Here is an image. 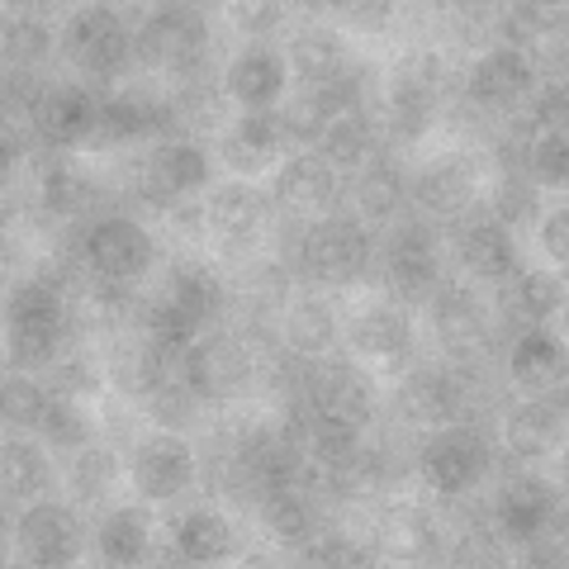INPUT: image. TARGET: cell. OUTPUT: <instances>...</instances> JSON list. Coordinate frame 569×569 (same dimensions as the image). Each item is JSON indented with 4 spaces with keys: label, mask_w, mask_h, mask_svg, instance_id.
Listing matches in <instances>:
<instances>
[{
    "label": "cell",
    "mask_w": 569,
    "mask_h": 569,
    "mask_svg": "<svg viewBox=\"0 0 569 569\" xmlns=\"http://www.w3.org/2000/svg\"><path fill=\"white\" fill-rule=\"evenodd\" d=\"M133 58L142 67H167L171 77L209 67V20L194 6L152 10L133 33Z\"/></svg>",
    "instance_id": "3"
},
{
    "label": "cell",
    "mask_w": 569,
    "mask_h": 569,
    "mask_svg": "<svg viewBox=\"0 0 569 569\" xmlns=\"http://www.w3.org/2000/svg\"><path fill=\"white\" fill-rule=\"evenodd\" d=\"M276 200L290 213H299V219L323 213L337 200V171L313 152L290 157V162L280 167V176H276Z\"/></svg>",
    "instance_id": "25"
},
{
    "label": "cell",
    "mask_w": 569,
    "mask_h": 569,
    "mask_svg": "<svg viewBox=\"0 0 569 569\" xmlns=\"http://www.w3.org/2000/svg\"><path fill=\"white\" fill-rule=\"evenodd\" d=\"M138 138H142V123H138L133 100L129 96H104L100 110H96V123H91L86 148L110 152V148H123V142H138Z\"/></svg>",
    "instance_id": "45"
},
{
    "label": "cell",
    "mask_w": 569,
    "mask_h": 569,
    "mask_svg": "<svg viewBox=\"0 0 569 569\" xmlns=\"http://www.w3.org/2000/svg\"><path fill=\"white\" fill-rule=\"evenodd\" d=\"M152 238L148 228L123 219V213H114V219H91V233H86V266L100 276H114V280H138L142 271L152 266Z\"/></svg>",
    "instance_id": "13"
},
{
    "label": "cell",
    "mask_w": 569,
    "mask_h": 569,
    "mask_svg": "<svg viewBox=\"0 0 569 569\" xmlns=\"http://www.w3.org/2000/svg\"><path fill=\"white\" fill-rule=\"evenodd\" d=\"M100 556L104 565H142L148 560V522H142V512L133 508H119L110 512V518L100 522Z\"/></svg>",
    "instance_id": "43"
},
{
    "label": "cell",
    "mask_w": 569,
    "mask_h": 569,
    "mask_svg": "<svg viewBox=\"0 0 569 569\" xmlns=\"http://www.w3.org/2000/svg\"><path fill=\"white\" fill-rule=\"evenodd\" d=\"M176 370H181V361L167 356L157 342H148V337H129V342H119L110 351V380L123 399H148L157 385L176 376Z\"/></svg>",
    "instance_id": "24"
},
{
    "label": "cell",
    "mask_w": 569,
    "mask_h": 569,
    "mask_svg": "<svg viewBox=\"0 0 569 569\" xmlns=\"http://www.w3.org/2000/svg\"><path fill=\"white\" fill-rule=\"evenodd\" d=\"M284 342H290V351L299 356H323L332 347V337H337V318L332 309L323 305V299H299V305L284 313Z\"/></svg>",
    "instance_id": "42"
},
{
    "label": "cell",
    "mask_w": 569,
    "mask_h": 569,
    "mask_svg": "<svg viewBox=\"0 0 569 569\" xmlns=\"http://www.w3.org/2000/svg\"><path fill=\"white\" fill-rule=\"evenodd\" d=\"M0 48H6L10 67H39L52 52V33L39 20H10L6 33H0Z\"/></svg>",
    "instance_id": "54"
},
{
    "label": "cell",
    "mask_w": 569,
    "mask_h": 569,
    "mask_svg": "<svg viewBox=\"0 0 569 569\" xmlns=\"http://www.w3.org/2000/svg\"><path fill=\"white\" fill-rule=\"evenodd\" d=\"M43 96H48V81L39 77L33 67H10L6 71V119H14V114H39V104H43Z\"/></svg>",
    "instance_id": "58"
},
{
    "label": "cell",
    "mask_w": 569,
    "mask_h": 569,
    "mask_svg": "<svg viewBox=\"0 0 569 569\" xmlns=\"http://www.w3.org/2000/svg\"><path fill=\"white\" fill-rule=\"evenodd\" d=\"M162 295H171L176 305H186L200 323H213L223 313V299H228V284L209 271V261L200 257H176L167 266V280H162Z\"/></svg>",
    "instance_id": "31"
},
{
    "label": "cell",
    "mask_w": 569,
    "mask_h": 569,
    "mask_svg": "<svg viewBox=\"0 0 569 569\" xmlns=\"http://www.w3.org/2000/svg\"><path fill=\"white\" fill-rule=\"evenodd\" d=\"M81 550V527L77 512H67L62 503H39L20 518V560L39 569L71 565Z\"/></svg>",
    "instance_id": "17"
},
{
    "label": "cell",
    "mask_w": 569,
    "mask_h": 569,
    "mask_svg": "<svg viewBox=\"0 0 569 569\" xmlns=\"http://www.w3.org/2000/svg\"><path fill=\"white\" fill-rule=\"evenodd\" d=\"M489 470H493L489 437L470 422L437 427V437L418 451V475L427 479V489L441 498H466L470 489L485 485Z\"/></svg>",
    "instance_id": "2"
},
{
    "label": "cell",
    "mask_w": 569,
    "mask_h": 569,
    "mask_svg": "<svg viewBox=\"0 0 569 569\" xmlns=\"http://www.w3.org/2000/svg\"><path fill=\"white\" fill-rule=\"evenodd\" d=\"M493 14H498L493 33L503 39L498 48H518V52H527V43L546 39L550 29H560V10L550 14L546 6H503V10H493Z\"/></svg>",
    "instance_id": "46"
},
{
    "label": "cell",
    "mask_w": 569,
    "mask_h": 569,
    "mask_svg": "<svg viewBox=\"0 0 569 569\" xmlns=\"http://www.w3.org/2000/svg\"><path fill=\"white\" fill-rule=\"evenodd\" d=\"M43 389L58 399H91L100 389V370L86 361V356H58V361L43 370Z\"/></svg>",
    "instance_id": "51"
},
{
    "label": "cell",
    "mask_w": 569,
    "mask_h": 569,
    "mask_svg": "<svg viewBox=\"0 0 569 569\" xmlns=\"http://www.w3.org/2000/svg\"><path fill=\"white\" fill-rule=\"evenodd\" d=\"M276 152H280V119H271V114H242L233 129L223 133V162L242 176L271 167Z\"/></svg>",
    "instance_id": "34"
},
{
    "label": "cell",
    "mask_w": 569,
    "mask_h": 569,
    "mask_svg": "<svg viewBox=\"0 0 569 569\" xmlns=\"http://www.w3.org/2000/svg\"><path fill=\"white\" fill-rule=\"evenodd\" d=\"M48 389L39 380H29V376H6V385H0V408H6V422L10 427H39L43 413H48Z\"/></svg>",
    "instance_id": "49"
},
{
    "label": "cell",
    "mask_w": 569,
    "mask_h": 569,
    "mask_svg": "<svg viewBox=\"0 0 569 569\" xmlns=\"http://www.w3.org/2000/svg\"><path fill=\"white\" fill-rule=\"evenodd\" d=\"M309 408L318 418H332V422H347L356 432H366L370 418H376V385L347 356L309 361Z\"/></svg>",
    "instance_id": "9"
},
{
    "label": "cell",
    "mask_w": 569,
    "mask_h": 569,
    "mask_svg": "<svg viewBox=\"0 0 569 569\" xmlns=\"http://www.w3.org/2000/svg\"><path fill=\"white\" fill-rule=\"evenodd\" d=\"M403 171L389 162V157H380L376 167H366L361 171V181L351 186V209L361 213V219L370 223H389L395 213L403 209Z\"/></svg>",
    "instance_id": "38"
},
{
    "label": "cell",
    "mask_w": 569,
    "mask_h": 569,
    "mask_svg": "<svg viewBox=\"0 0 569 569\" xmlns=\"http://www.w3.org/2000/svg\"><path fill=\"white\" fill-rule=\"evenodd\" d=\"M280 20L284 6H276V0H242V6H233V24L242 33H271Z\"/></svg>",
    "instance_id": "60"
},
{
    "label": "cell",
    "mask_w": 569,
    "mask_h": 569,
    "mask_svg": "<svg viewBox=\"0 0 569 569\" xmlns=\"http://www.w3.org/2000/svg\"><path fill=\"white\" fill-rule=\"evenodd\" d=\"M200 403H204V399L181 380V370H176L171 380H162L148 399H142L148 418H152L157 427H167V432H181V427H190L194 418H200Z\"/></svg>",
    "instance_id": "44"
},
{
    "label": "cell",
    "mask_w": 569,
    "mask_h": 569,
    "mask_svg": "<svg viewBox=\"0 0 569 569\" xmlns=\"http://www.w3.org/2000/svg\"><path fill=\"white\" fill-rule=\"evenodd\" d=\"M493 522L512 546H537L550 541V531L565 527L560 493L537 475H508L493 498Z\"/></svg>",
    "instance_id": "8"
},
{
    "label": "cell",
    "mask_w": 569,
    "mask_h": 569,
    "mask_svg": "<svg viewBox=\"0 0 569 569\" xmlns=\"http://www.w3.org/2000/svg\"><path fill=\"white\" fill-rule=\"evenodd\" d=\"M0 485H6V527L14 518V503L20 498H33L43 493L48 485V460L39 456V447H29V441H6V451H0Z\"/></svg>",
    "instance_id": "41"
},
{
    "label": "cell",
    "mask_w": 569,
    "mask_h": 569,
    "mask_svg": "<svg viewBox=\"0 0 569 569\" xmlns=\"http://www.w3.org/2000/svg\"><path fill=\"white\" fill-rule=\"evenodd\" d=\"M290 299V271L280 261H247L242 271L233 276V305L238 313H261L276 318Z\"/></svg>",
    "instance_id": "36"
},
{
    "label": "cell",
    "mask_w": 569,
    "mask_h": 569,
    "mask_svg": "<svg viewBox=\"0 0 569 569\" xmlns=\"http://www.w3.org/2000/svg\"><path fill=\"white\" fill-rule=\"evenodd\" d=\"M209 181V157L194 142H162L133 176V194L142 209H171L181 194Z\"/></svg>",
    "instance_id": "11"
},
{
    "label": "cell",
    "mask_w": 569,
    "mask_h": 569,
    "mask_svg": "<svg viewBox=\"0 0 569 569\" xmlns=\"http://www.w3.org/2000/svg\"><path fill=\"white\" fill-rule=\"evenodd\" d=\"M257 376V366L247 361V351L238 347L233 332H213L200 337L186 356H181V380L200 395L204 403H228L242 395V385Z\"/></svg>",
    "instance_id": "10"
},
{
    "label": "cell",
    "mask_w": 569,
    "mask_h": 569,
    "mask_svg": "<svg viewBox=\"0 0 569 569\" xmlns=\"http://www.w3.org/2000/svg\"><path fill=\"white\" fill-rule=\"evenodd\" d=\"M503 437H508V451L522 456V460L550 456L560 447V437H565V408L556 399H531L522 408H512Z\"/></svg>",
    "instance_id": "30"
},
{
    "label": "cell",
    "mask_w": 569,
    "mask_h": 569,
    "mask_svg": "<svg viewBox=\"0 0 569 569\" xmlns=\"http://www.w3.org/2000/svg\"><path fill=\"white\" fill-rule=\"evenodd\" d=\"M351 347L370 356V361H403L408 347H413V323L399 305H376L366 313L351 318Z\"/></svg>",
    "instance_id": "29"
},
{
    "label": "cell",
    "mask_w": 569,
    "mask_h": 569,
    "mask_svg": "<svg viewBox=\"0 0 569 569\" xmlns=\"http://www.w3.org/2000/svg\"><path fill=\"white\" fill-rule=\"evenodd\" d=\"M261 522L271 527L276 541H313L318 531V498L309 489H276L261 503Z\"/></svg>",
    "instance_id": "39"
},
{
    "label": "cell",
    "mask_w": 569,
    "mask_h": 569,
    "mask_svg": "<svg viewBox=\"0 0 569 569\" xmlns=\"http://www.w3.org/2000/svg\"><path fill=\"white\" fill-rule=\"evenodd\" d=\"M541 204H537V186L527 181V176H503V181H498V194H493V213H498V223H527L531 213H537Z\"/></svg>",
    "instance_id": "57"
},
{
    "label": "cell",
    "mask_w": 569,
    "mask_h": 569,
    "mask_svg": "<svg viewBox=\"0 0 569 569\" xmlns=\"http://www.w3.org/2000/svg\"><path fill=\"white\" fill-rule=\"evenodd\" d=\"M138 323H142V337L157 342L167 356H176V361H181V356L200 342V328H204L200 318H194L186 305H176L171 295H152L148 305H142Z\"/></svg>",
    "instance_id": "35"
},
{
    "label": "cell",
    "mask_w": 569,
    "mask_h": 569,
    "mask_svg": "<svg viewBox=\"0 0 569 569\" xmlns=\"http://www.w3.org/2000/svg\"><path fill=\"white\" fill-rule=\"evenodd\" d=\"M376 546L389 550L395 560L408 565H437L441 560V522L437 512H427L418 503H403V508H385L380 522H376Z\"/></svg>",
    "instance_id": "19"
},
{
    "label": "cell",
    "mask_w": 569,
    "mask_h": 569,
    "mask_svg": "<svg viewBox=\"0 0 569 569\" xmlns=\"http://www.w3.org/2000/svg\"><path fill=\"white\" fill-rule=\"evenodd\" d=\"M284 91V67L271 48H247L228 67V100H238L247 114H266Z\"/></svg>",
    "instance_id": "27"
},
{
    "label": "cell",
    "mask_w": 569,
    "mask_h": 569,
    "mask_svg": "<svg viewBox=\"0 0 569 569\" xmlns=\"http://www.w3.org/2000/svg\"><path fill=\"white\" fill-rule=\"evenodd\" d=\"M395 413L403 418V427H413V432H437V427L456 422L451 370H413L395 395Z\"/></svg>",
    "instance_id": "21"
},
{
    "label": "cell",
    "mask_w": 569,
    "mask_h": 569,
    "mask_svg": "<svg viewBox=\"0 0 569 569\" xmlns=\"http://www.w3.org/2000/svg\"><path fill=\"white\" fill-rule=\"evenodd\" d=\"M560 305H565V280L546 276V271H531V276H522L518 284H512V290H503V323H508V332L541 328Z\"/></svg>",
    "instance_id": "32"
},
{
    "label": "cell",
    "mask_w": 569,
    "mask_h": 569,
    "mask_svg": "<svg viewBox=\"0 0 569 569\" xmlns=\"http://www.w3.org/2000/svg\"><path fill=\"white\" fill-rule=\"evenodd\" d=\"M347 62H351V58H347V43L337 39L332 29H323V24L299 29V33H295V43H290V67H295V77H299V81H309V86L332 81Z\"/></svg>",
    "instance_id": "37"
},
{
    "label": "cell",
    "mask_w": 569,
    "mask_h": 569,
    "mask_svg": "<svg viewBox=\"0 0 569 569\" xmlns=\"http://www.w3.org/2000/svg\"><path fill=\"white\" fill-rule=\"evenodd\" d=\"M389 96L413 100V104H422V110L437 114L441 104H451L456 96H466V77H460V67L447 58V52L418 48V52H408V58L399 62Z\"/></svg>",
    "instance_id": "18"
},
{
    "label": "cell",
    "mask_w": 569,
    "mask_h": 569,
    "mask_svg": "<svg viewBox=\"0 0 569 569\" xmlns=\"http://www.w3.org/2000/svg\"><path fill=\"white\" fill-rule=\"evenodd\" d=\"M541 242H546V252L556 261L569 257V213H550L546 228H541Z\"/></svg>",
    "instance_id": "63"
},
{
    "label": "cell",
    "mask_w": 569,
    "mask_h": 569,
    "mask_svg": "<svg viewBox=\"0 0 569 569\" xmlns=\"http://www.w3.org/2000/svg\"><path fill=\"white\" fill-rule=\"evenodd\" d=\"M323 162L337 171V167H361L366 157H370V129H366V119L361 114H342V119H332L328 123V133H323Z\"/></svg>",
    "instance_id": "47"
},
{
    "label": "cell",
    "mask_w": 569,
    "mask_h": 569,
    "mask_svg": "<svg viewBox=\"0 0 569 569\" xmlns=\"http://www.w3.org/2000/svg\"><path fill=\"white\" fill-rule=\"evenodd\" d=\"M194 479V451L181 437H148L133 456V485L142 498H176Z\"/></svg>",
    "instance_id": "20"
},
{
    "label": "cell",
    "mask_w": 569,
    "mask_h": 569,
    "mask_svg": "<svg viewBox=\"0 0 569 569\" xmlns=\"http://www.w3.org/2000/svg\"><path fill=\"white\" fill-rule=\"evenodd\" d=\"M508 366H512V380L527 385V389L565 385V347H560V337H550L546 328H527V332H518Z\"/></svg>",
    "instance_id": "33"
},
{
    "label": "cell",
    "mask_w": 569,
    "mask_h": 569,
    "mask_svg": "<svg viewBox=\"0 0 569 569\" xmlns=\"http://www.w3.org/2000/svg\"><path fill=\"white\" fill-rule=\"evenodd\" d=\"M475 181L479 171L470 157H437V162H427L413 181V200L422 209L427 223H460L466 219V209L475 204Z\"/></svg>",
    "instance_id": "14"
},
{
    "label": "cell",
    "mask_w": 569,
    "mask_h": 569,
    "mask_svg": "<svg viewBox=\"0 0 569 569\" xmlns=\"http://www.w3.org/2000/svg\"><path fill=\"white\" fill-rule=\"evenodd\" d=\"M337 14H342L347 24H356V29L376 33V29H385L389 14H395V6H385V0H366V6H361V0H347V6H337Z\"/></svg>",
    "instance_id": "61"
},
{
    "label": "cell",
    "mask_w": 569,
    "mask_h": 569,
    "mask_svg": "<svg viewBox=\"0 0 569 569\" xmlns=\"http://www.w3.org/2000/svg\"><path fill=\"white\" fill-rule=\"evenodd\" d=\"M427 305H432L437 342H441V351H447L456 366H489L493 361V351H498L493 323H489L485 305H479L466 284H441Z\"/></svg>",
    "instance_id": "7"
},
{
    "label": "cell",
    "mask_w": 569,
    "mask_h": 569,
    "mask_svg": "<svg viewBox=\"0 0 569 569\" xmlns=\"http://www.w3.org/2000/svg\"><path fill=\"white\" fill-rule=\"evenodd\" d=\"M503 537L485 522V518H466V527H460V537L451 546V565H479V569H493V565H503Z\"/></svg>",
    "instance_id": "52"
},
{
    "label": "cell",
    "mask_w": 569,
    "mask_h": 569,
    "mask_svg": "<svg viewBox=\"0 0 569 569\" xmlns=\"http://www.w3.org/2000/svg\"><path fill=\"white\" fill-rule=\"evenodd\" d=\"M39 427H43V437H48L58 451L86 447V441H91V418L81 413L77 399H58V395H52V399H48V413H43Z\"/></svg>",
    "instance_id": "53"
},
{
    "label": "cell",
    "mask_w": 569,
    "mask_h": 569,
    "mask_svg": "<svg viewBox=\"0 0 569 569\" xmlns=\"http://www.w3.org/2000/svg\"><path fill=\"white\" fill-rule=\"evenodd\" d=\"M62 52H67V62L77 67L81 77H91V81H114V77H123V71H129V62H133V39H129V29H123L119 10L91 6V10H81L77 20L67 24Z\"/></svg>",
    "instance_id": "5"
},
{
    "label": "cell",
    "mask_w": 569,
    "mask_h": 569,
    "mask_svg": "<svg viewBox=\"0 0 569 569\" xmlns=\"http://www.w3.org/2000/svg\"><path fill=\"white\" fill-rule=\"evenodd\" d=\"M176 550L190 560V565H209V560H223L233 556V527H228L219 512H186L181 522H176Z\"/></svg>",
    "instance_id": "40"
},
{
    "label": "cell",
    "mask_w": 569,
    "mask_h": 569,
    "mask_svg": "<svg viewBox=\"0 0 569 569\" xmlns=\"http://www.w3.org/2000/svg\"><path fill=\"white\" fill-rule=\"evenodd\" d=\"M0 138H6V171H14L29 157V148H33V138H29V129L24 123H14V119H6V129H0Z\"/></svg>",
    "instance_id": "62"
},
{
    "label": "cell",
    "mask_w": 569,
    "mask_h": 569,
    "mask_svg": "<svg viewBox=\"0 0 569 569\" xmlns=\"http://www.w3.org/2000/svg\"><path fill=\"white\" fill-rule=\"evenodd\" d=\"M527 176L537 186H565V176H569L565 133H537L527 142Z\"/></svg>",
    "instance_id": "55"
},
{
    "label": "cell",
    "mask_w": 569,
    "mask_h": 569,
    "mask_svg": "<svg viewBox=\"0 0 569 569\" xmlns=\"http://www.w3.org/2000/svg\"><path fill=\"white\" fill-rule=\"evenodd\" d=\"M119 475V456L110 447H86L77 456V466H71V493L81 498V503H96V498H104V489L114 485Z\"/></svg>",
    "instance_id": "50"
},
{
    "label": "cell",
    "mask_w": 569,
    "mask_h": 569,
    "mask_svg": "<svg viewBox=\"0 0 569 569\" xmlns=\"http://www.w3.org/2000/svg\"><path fill=\"white\" fill-rule=\"evenodd\" d=\"M39 200H43V213L52 219H86L91 204L100 200V186L91 176H81L77 167H67L58 148L39 152Z\"/></svg>",
    "instance_id": "26"
},
{
    "label": "cell",
    "mask_w": 569,
    "mask_h": 569,
    "mask_svg": "<svg viewBox=\"0 0 569 569\" xmlns=\"http://www.w3.org/2000/svg\"><path fill=\"white\" fill-rule=\"evenodd\" d=\"M67 305H71V323L81 332H114V328L129 323L133 295H129V284L114 280V276L86 271L77 290L67 295Z\"/></svg>",
    "instance_id": "23"
},
{
    "label": "cell",
    "mask_w": 569,
    "mask_h": 569,
    "mask_svg": "<svg viewBox=\"0 0 569 569\" xmlns=\"http://www.w3.org/2000/svg\"><path fill=\"white\" fill-rule=\"evenodd\" d=\"M565 110H569V100H565V81H546L541 86V96H531V110L522 114V123L531 133H565Z\"/></svg>",
    "instance_id": "59"
},
{
    "label": "cell",
    "mask_w": 569,
    "mask_h": 569,
    "mask_svg": "<svg viewBox=\"0 0 569 569\" xmlns=\"http://www.w3.org/2000/svg\"><path fill=\"white\" fill-rule=\"evenodd\" d=\"M456 257L475 280H503L518 266V247H512V233L498 219H460Z\"/></svg>",
    "instance_id": "22"
},
{
    "label": "cell",
    "mask_w": 569,
    "mask_h": 569,
    "mask_svg": "<svg viewBox=\"0 0 569 569\" xmlns=\"http://www.w3.org/2000/svg\"><path fill=\"white\" fill-rule=\"evenodd\" d=\"M295 261L313 284H351L366 276V261H370V238L361 219L351 213H332V219H318L299 233L295 247Z\"/></svg>",
    "instance_id": "4"
},
{
    "label": "cell",
    "mask_w": 569,
    "mask_h": 569,
    "mask_svg": "<svg viewBox=\"0 0 569 569\" xmlns=\"http://www.w3.org/2000/svg\"><path fill=\"white\" fill-rule=\"evenodd\" d=\"M305 565H328V569H361V565H376V550L361 546L356 537H342V531H332V537H318L309 550H305Z\"/></svg>",
    "instance_id": "56"
},
{
    "label": "cell",
    "mask_w": 569,
    "mask_h": 569,
    "mask_svg": "<svg viewBox=\"0 0 569 569\" xmlns=\"http://www.w3.org/2000/svg\"><path fill=\"white\" fill-rule=\"evenodd\" d=\"M537 86V62L518 48H489L466 77V100L485 114H512Z\"/></svg>",
    "instance_id": "12"
},
{
    "label": "cell",
    "mask_w": 569,
    "mask_h": 569,
    "mask_svg": "<svg viewBox=\"0 0 569 569\" xmlns=\"http://www.w3.org/2000/svg\"><path fill=\"white\" fill-rule=\"evenodd\" d=\"M96 110H100L96 91H86V86H77V81H58V86H48L39 114H33V133L43 138V148H58V152L77 148V142L86 148Z\"/></svg>",
    "instance_id": "16"
},
{
    "label": "cell",
    "mask_w": 569,
    "mask_h": 569,
    "mask_svg": "<svg viewBox=\"0 0 569 569\" xmlns=\"http://www.w3.org/2000/svg\"><path fill=\"white\" fill-rule=\"evenodd\" d=\"M328 123H332L328 100L309 86L305 96L284 100V110H280V138H295V142H323Z\"/></svg>",
    "instance_id": "48"
},
{
    "label": "cell",
    "mask_w": 569,
    "mask_h": 569,
    "mask_svg": "<svg viewBox=\"0 0 569 569\" xmlns=\"http://www.w3.org/2000/svg\"><path fill=\"white\" fill-rule=\"evenodd\" d=\"M171 81H176V86L167 91V100H171L176 133H204V129H219L228 96L219 91V81H213V67L186 71V77H171Z\"/></svg>",
    "instance_id": "28"
},
{
    "label": "cell",
    "mask_w": 569,
    "mask_h": 569,
    "mask_svg": "<svg viewBox=\"0 0 569 569\" xmlns=\"http://www.w3.org/2000/svg\"><path fill=\"white\" fill-rule=\"evenodd\" d=\"M385 290L399 305H427L441 290V257H437V223L408 219L385 247Z\"/></svg>",
    "instance_id": "6"
},
{
    "label": "cell",
    "mask_w": 569,
    "mask_h": 569,
    "mask_svg": "<svg viewBox=\"0 0 569 569\" xmlns=\"http://www.w3.org/2000/svg\"><path fill=\"white\" fill-rule=\"evenodd\" d=\"M209 228L219 233V247L228 261H242V252H252L257 247V233L266 223V200L261 190H252L247 181H233V186H219L209 194Z\"/></svg>",
    "instance_id": "15"
},
{
    "label": "cell",
    "mask_w": 569,
    "mask_h": 569,
    "mask_svg": "<svg viewBox=\"0 0 569 569\" xmlns=\"http://www.w3.org/2000/svg\"><path fill=\"white\" fill-rule=\"evenodd\" d=\"M6 323H10V361L24 370H48L71 337V305L62 290H52L48 280L33 276L14 284Z\"/></svg>",
    "instance_id": "1"
}]
</instances>
